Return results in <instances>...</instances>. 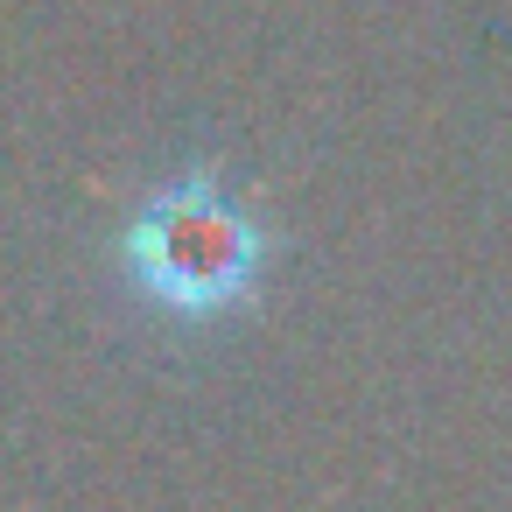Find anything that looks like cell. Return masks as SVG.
Listing matches in <instances>:
<instances>
[{
  "label": "cell",
  "mask_w": 512,
  "mask_h": 512,
  "mask_svg": "<svg viewBox=\"0 0 512 512\" xmlns=\"http://www.w3.org/2000/svg\"><path fill=\"white\" fill-rule=\"evenodd\" d=\"M267 225L218 169L162 176L120 225V274L127 288L169 323H225L260 295L267 274Z\"/></svg>",
  "instance_id": "1"
}]
</instances>
